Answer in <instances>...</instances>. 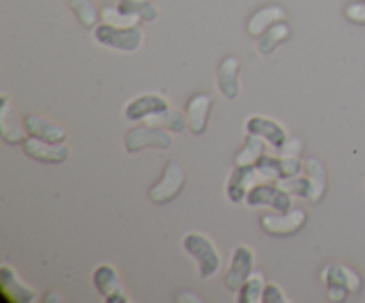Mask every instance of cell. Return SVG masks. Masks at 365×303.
<instances>
[{
  "label": "cell",
  "mask_w": 365,
  "mask_h": 303,
  "mask_svg": "<svg viewBox=\"0 0 365 303\" xmlns=\"http://www.w3.org/2000/svg\"><path fill=\"white\" fill-rule=\"evenodd\" d=\"M182 246L196 260L198 273L203 280H209L221 269L220 252L207 235L200 234V232H189L182 239Z\"/></svg>",
  "instance_id": "1"
},
{
  "label": "cell",
  "mask_w": 365,
  "mask_h": 303,
  "mask_svg": "<svg viewBox=\"0 0 365 303\" xmlns=\"http://www.w3.org/2000/svg\"><path fill=\"white\" fill-rule=\"evenodd\" d=\"M324 285H327V294L330 302H346L349 294L359 292L362 289V277L356 273L353 267L344 264H328L323 269Z\"/></svg>",
  "instance_id": "2"
},
{
  "label": "cell",
  "mask_w": 365,
  "mask_h": 303,
  "mask_svg": "<svg viewBox=\"0 0 365 303\" xmlns=\"http://www.w3.org/2000/svg\"><path fill=\"white\" fill-rule=\"evenodd\" d=\"M93 36L100 45L128 53L138 52L145 41V34L139 27H114L103 21L96 25Z\"/></svg>",
  "instance_id": "3"
},
{
  "label": "cell",
  "mask_w": 365,
  "mask_h": 303,
  "mask_svg": "<svg viewBox=\"0 0 365 303\" xmlns=\"http://www.w3.org/2000/svg\"><path fill=\"white\" fill-rule=\"evenodd\" d=\"M185 182H187L185 170L177 163V160H171V163H168L166 170L160 175L159 180L150 188V200H152L153 203L164 205V203L171 202V200H175L180 195L182 189L185 188Z\"/></svg>",
  "instance_id": "4"
},
{
  "label": "cell",
  "mask_w": 365,
  "mask_h": 303,
  "mask_svg": "<svg viewBox=\"0 0 365 303\" xmlns=\"http://www.w3.org/2000/svg\"><path fill=\"white\" fill-rule=\"evenodd\" d=\"M123 145L130 153H138L145 148L170 150L173 146V138H171V132L164 130V128L143 125V127H135L127 132Z\"/></svg>",
  "instance_id": "5"
},
{
  "label": "cell",
  "mask_w": 365,
  "mask_h": 303,
  "mask_svg": "<svg viewBox=\"0 0 365 303\" xmlns=\"http://www.w3.org/2000/svg\"><path fill=\"white\" fill-rule=\"evenodd\" d=\"M307 212L303 209H294L292 207L287 212L278 214H262L260 216V227L266 234L274 235V237H289L302 230L307 225Z\"/></svg>",
  "instance_id": "6"
},
{
  "label": "cell",
  "mask_w": 365,
  "mask_h": 303,
  "mask_svg": "<svg viewBox=\"0 0 365 303\" xmlns=\"http://www.w3.org/2000/svg\"><path fill=\"white\" fill-rule=\"evenodd\" d=\"M245 202L250 207H269L277 212H287L292 209V196L278 184H267V182H259L253 185Z\"/></svg>",
  "instance_id": "7"
},
{
  "label": "cell",
  "mask_w": 365,
  "mask_h": 303,
  "mask_svg": "<svg viewBox=\"0 0 365 303\" xmlns=\"http://www.w3.org/2000/svg\"><path fill=\"white\" fill-rule=\"evenodd\" d=\"M253 266H255L253 250L246 245L235 246L230 259V267L225 277V287L230 292H237L239 287L252 277Z\"/></svg>",
  "instance_id": "8"
},
{
  "label": "cell",
  "mask_w": 365,
  "mask_h": 303,
  "mask_svg": "<svg viewBox=\"0 0 365 303\" xmlns=\"http://www.w3.org/2000/svg\"><path fill=\"white\" fill-rule=\"evenodd\" d=\"M93 285L107 303H128L127 292L121 285L118 271L110 264H100L93 271Z\"/></svg>",
  "instance_id": "9"
},
{
  "label": "cell",
  "mask_w": 365,
  "mask_h": 303,
  "mask_svg": "<svg viewBox=\"0 0 365 303\" xmlns=\"http://www.w3.org/2000/svg\"><path fill=\"white\" fill-rule=\"evenodd\" d=\"M24 153L38 163L45 164H61L70 155V148L64 143H52L45 139L29 135L24 143Z\"/></svg>",
  "instance_id": "10"
},
{
  "label": "cell",
  "mask_w": 365,
  "mask_h": 303,
  "mask_svg": "<svg viewBox=\"0 0 365 303\" xmlns=\"http://www.w3.org/2000/svg\"><path fill=\"white\" fill-rule=\"evenodd\" d=\"M262 177L257 171L255 164H246V166H237L232 170L230 177L227 180V196L232 203L245 202L248 192L252 191L253 185L259 184Z\"/></svg>",
  "instance_id": "11"
},
{
  "label": "cell",
  "mask_w": 365,
  "mask_h": 303,
  "mask_svg": "<svg viewBox=\"0 0 365 303\" xmlns=\"http://www.w3.org/2000/svg\"><path fill=\"white\" fill-rule=\"evenodd\" d=\"M245 130L246 134H252V135H259L262 138L267 145L273 146L274 150H280L282 146L285 145L287 141V132L285 128L282 127L278 121L271 120V118L262 116V114H253L246 120L245 125Z\"/></svg>",
  "instance_id": "12"
},
{
  "label": "cell",
  "mask_w": 365,
  "mask_h": 303,
  "mask_svg": "<svg viewBox=\"0 0 365 303\" xmlns=\"http://www.w3.org/2000/svg\"><path fill=\"white\" fill-rule=\"evenodd\" d=\"M0 299L4 303H31L36 299V292L9 266H4L0 269Z\"/></svg>",
  "instance_id": "13"
},
{
  "label": "cell",
  "mask_w": 365,
  "mask_h": 303,
  "mask_svg": "<svg viewBox=\"0 0 365 303\" xmlns=\"http://www.w3.org/2000/svg\"><path fill=\"white\" fill-rule=\"evenodd\" d=\"M170 109V103L164 96L155 95V93H145V95L135 96L134 100L125 107V118L128 121H145L153 114L164 113Z\"/></svg>",
  "instance_id": "14"
},
{
  "label": "cell",
  "mask_w": 365,
  "mask_h": 303,
  "mask_svg": "<svg viewBox=\"0 0 365 303\" xmlns=\"http://www.w3.org/2000/svg\"><path fill=\"white\" fill-rule=\"evenodd\" d=\"M212 103L214 98L209 93H196L189 98L187 106H185V116L189 121V130L195 135H202L207 130Z\"/></svg>",
  "instance_id": "15"
},
{
  "label": "cell",
  "mask_w": 365,
  "mask_h": 303,
  "mask_svg": "<svg viewBox=\"0 0 365 303\" xmlns=\"http://www.w3.org/2000/svg\"><path fill=\"white\" fill-rule=\"evenodd\" d=\"M0 134L7 145H20L27 139V130L24 123L16 120L13 103L7 95H2V102H0Z\"/></svg>",
  "instance_id": "16"
},
{
  "label": "cell",
  "mask_w": 365,
  "mask_h": 303,
  "mask_svg": "<svg viewBox=\"0 0 365 303\" xmlns=\"http://www.w3.org/2000/svg\"><path fill=\"white\" fill-rule=\"evenodd\" d=\"M21 123H24L25 130H27L29 135H34V138L45 139V141H52V143L66 141L68 134L66 130H64V127H61V125L56 123V121L39 116V114H25Z\"/></svg>",
  "instance_id": "17"
},
{
  "label": "cell",
  "mask_w": 365,
  "mask_h": 303,
  "mask_svg": "<svg viewBox=\"0 0 365 303\" xmlns=\"http://www.w3.org/2000/svg\"><path fill=\"white\" fill-rule=\"evenodd\" d=\"M239 71H241V59L235 56H228L221 61L217 68V89L228 100H235L239 96Z\"/></svg>",
  "instance_id": "18"
},
{
  "label": "cell",
  "mask_w": 365,
  "mask_h": 303,
  "mask_svg": "<svg viewBox=\"0 0 365 303\" xmlns=\"http://www.w3.org/2000/svg\"><path fill=\"white\" fill-rule=\"evenodd\" d=\"M282 20H287V11L282 6H278V4H269V6L260 7V9H257L248 20L250 36L259 38V36L262 34V32H266L271 25H274L277 21Z\"/></svg>",
  "instance_id": "19"
},
{
  "label": "cell",
  "mask_w": 365,
  "mask_h": 303,
  "mask_svg": "<svg viewBox=\"0 0 365 303\" xmlns=\"http://www.w3.org/2000/svg\"><path fill=\"white\" fill-rule=\"evenodd\" d=\"M305 170H307V177L310 180V202L317 203L323 200L324 192H327V185H328V175H327V168L324 164L321 163L317 157H309L305 160Z\"/></svg>",
  "instance_id": "20"
},
{
  "label": "cell",
  "mask_w": 365,
  "mask_h": 303,
  "mask_svg": "<svg viewBox=\"0 0 365 303\" xmlns=\"http://www.w3.org/2000/svg\"><path fill=\"white\" fill-rule=\"evenodd\" d=\"M143 123L164 128V130L171 132V134H184V132L189 130L187 116L182 111L171 109V107L168 111H164V113L153 114V116H150Z\"/></svg>",
  "instance_id": "21"
},
{
  "label": "cell",
  "mask_w": 365,
  "mask_h": 303,
  "mask_svg": "<svg viewBox=\"0 0 365 303\" xmlns=\"http://www.w3.org/2000/svg\"><path fill=\"white\" fill-rule=\"evenodd\" d=\"M289 36H291V25L287 24V20L277 21V24L271 25L266 32L259 36L257 48H259L262 56H271L278 45H282L285 39H289Z\"/></svg>",
  "instance_id": "22"
},
{
  "label": "cell",
  "mask_w": 365,
  "mask_h": 303,
  "mask_svg": "<svg viewBox=\"0 0 365 303\" xmlns=\"http://www.w3.org/2000/svg\"><path fill=\"white\" fill-rule=\"evenodd\" d=\"M266 148H267V143L264 141L262 138H259V135L248 134V135H246L245 146H242V148L239 150L237 153H235L234 163L237 164V166L255 164L257 160H259L260 157L266 153Z\"/></svg>",
  "instance_id": "23"
},
{
  "label": "cell",
  "mask_w": 365,
  "mask_h": 303,
  "mask_svg": "<svg viewBox=\"0 0 365 303\" xmlns=\"http://www.w3.org/2000/svg\"><path fill=\"white\" fill-rule=\"evenodd\" d=\"M66 4L70 6V9L73 11L75 16L78 18L82 27L91 29L98 25L100 18V11L96 7V4L93 0H66Z\"/></svg>",
  "instance_id": "24"
},
{
  "label": "cell",
  "mask_w": 365,
  "mask_h": 303,
  "mask_svg": "<svg viewBox=\"0 0 365 303\" xmlns=\"http://www.w3.org/2000/svg\"><path fill=\"white\" fill-rule=\"evenodd\" d=\"M266 282L260 273H252V277L239 287L237 303H260L262 302Z\"/></svg>",
  "instance_id": "25"
},
{
  "label": "cell",
  "mask_w": 365,
  "mask_h": 303,
  "mask_svg": "<svg viewBox=\"0 0 365 303\" xmlns=\"http://www.w3.org/2000/svg\"><path fill=\"white\" fill-rule=\"evenodd\" d=\"M118 7L123 13L141 18L143 21H153L159 16V11H157V7L150 0H120Z\"/></svg>",
  "instance_id": "26"
},
{
  "label": "cell",
  "mask_w": 365,
  "mask_h": 303,
  "mask_svg": "<svg viewBox=\"0 0 365 303\" xmlns=\"http://www.w3.org/2000/svg\"><path fill=\"white\" fill-rule=\"evenodd\" d=\"M100 18L103 24L114 25V27H138L141 21V18L123 13L118 6H103L100 9Z\"/></svg>",
  "instance_id": "27"
},
{
  "label": "cell",
  "mask_w": 365,
  "mask_h": 303,
  "mask_svg": "<svg viewBox=\"0 0 365 303\" xmlns=\"http://www.w3.org/2000/svg\"><path fill=\"white\" fill-rule=\"evenodd\" d=\"M285 192H289L291 196H296V198L309 200L310 198V180L309 177H302V175H296V177L282 178V180L277 182Z\"/></svg>",
  "instance_id": "28"
},
{
  "label": "cell",
  "mask_w": 365,
  "mask_h": 303,
  "mask_svg": "<svg viewBox=\"0 0 365 303\" xmlns=\"http://www.w3.org/2000/svg\"><path fill=\"white\" fill-rule=\"evenodd\" d=\"M257 171L262 177V180H280L282 178V166L280 157H273L264 153L259 160L255 163Z\"/></svg>",
  "instance_id": "29"
},
{
  "label": "cell",
  "mask_w": 365,
  "mask_h": 303,
  "mask_svg": "<svg viewBox=\"0 0 365 303\" xmlns=\"http://www.w3.org/2000/svg\"><path fill=\"white\" fill-rule=\"evenodd\" d=\"M289 298L285 292L282 291L280 285L277 284H266L262 294V303H287Z\"/></svg>",
  "instance_id": "30"
},
{
  "label": "cell",
  "mask_w": 365,
  "mask_h": 303,
  "mask_svg": "<svg viewBox=\"0 0 365 303\" xmlns=\"http://www.w3.org/2000/svg\"><path fill=\"white\" fill-rule=\"evenodd\" d=\"M344 16L353 24L365 25V2H351L346 6Z\"/></svg>",
  "instance_id": "31"
},
{
  "label": "cell",
  "mask_w": 365,
  "mask_h": 303,
  "mask_svg": "<svg viewBox=\"0 0 365 303\" xmlns=\"http://www.w3.org/2000/svg\"><path fill=\"white\" fill-rule=\"evenodd\" d=\"M302 148H303V145L299 139L289 138L287 141H285V145L282 146L278 152H280V155H298V153L302 152Z\"/></svg>",
  "instance_id": "32"
},
{
  "label": "cell",
  "mask_w": 365,
  "mask_h": 303,
  "mask_svg": "<svg viewBox=\"0 0 365 303\" xmlns=\"http://www.w3.org/2000/svg\"><path fill=\"white\" fill-rule=\"evenodd\" d=\"M178 302H195V303H200L202 302V298L200 296H195V292H182L180 296H178Z\"/></svg>",
  "instance_id": "33"
},
{
  "label": "cell",
  "mask_w": 365,
  "mask_h": 303,
  "mask_svg": "<svg viewBox=\"0 0 365 303\" xmlns=\"http://www.w3.org/2000/svg\"><path fill=\"white\" fill-rule=\"evenodd\" d=\"M45 302L46 303H56V302H63V298H61L59 292L52 291V292H48V294L45 296Z\"/></svg>",
  "instance_id": "34"
}]
</instances>
